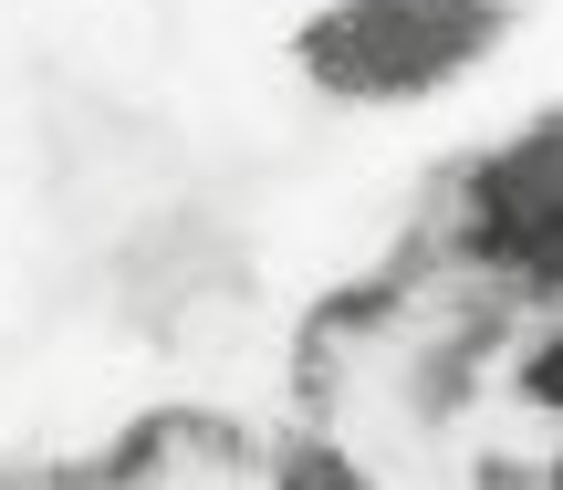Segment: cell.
Wrapping results in <instances>:
<instances>
[{
    "instance_id": "1",
    "label": "cell",
    "mask_w": 563,
    "mask_h": 490,
    "mask_svg": "<svg viewBox=\"0 0 563 490\" xmlns=\"http://www.w3.org/2000/svg\"><path fill=\"white\" fill-rule=\"evenodd\" d=\"M501 32L511 0H334L323 21H302L292 63L334 104H418L501 53Z\"/></svg>"
},
{
    "instance_id": "2",
    "label": "cell",
    "mask_w": 563,
    "mask_h": 490,
    "mask_svg": "<svg viewBox=\"0 0 563 490\" xmlns=\"http://www.w3.org/2000/svg\"><path fill=\"white\" fill-rule=\"evenodd\" d=\"M470 250L553 282V250H563V136L553 125H532L511 157H490L470 178Z\"/></svg>"
},
{
    "instance_id": "3",
    "label": "cell",
    "mask_w": 563,
    "mask_h": 490,
    "mask_svg": "<svg viewBox=\"0 0 563 490\" xmlns=\"http://www.w3.org/2000/svg\"><path fill=\"white\" fill-rule=\"evenodd\" d=\"M522 387H532V408H553V397H563V376H553V345H532V366H522Z\"/></svg>"
}]
</instances>
